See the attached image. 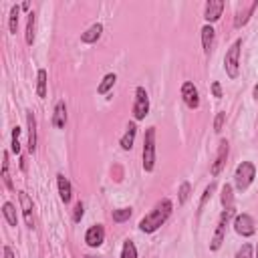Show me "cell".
Masks as SVG:
<instances>
[{
  "label": "cell",
  "mask_w": 258,
  "mask_h": 258,
  "mask_svg": "<svg viewBox=\"0 0 258 258\" xmlns=\"http://www.w3.org/2000/svg\"><path fill=\"white\" fill-rule=\"evenodd\" d=\"M2 212H4V218L8 220V224H10V226H16V210H14V206H12L10 202L4 204Z\"/></svg>",
  "instance_id": "cell-24"
},
{
  "label": "cell",
  "mask_w": 258,
  "mask_h": 258,
  "mask_svg": "<svg viewBox=\"0 0 258 258\" xmlns=\"http://www.w3.org/2000/svg\"><path fill=\"white\" fill-rule=\"evenodd\" d=\"M37 95L39 97H47V71L45 69H41L39 71V83H37Z\"/></svg>",
  "instance_id": "cell-23"
},
{
  "label": "cell",
  "mask_w": 258,
  "mask_h": 258,
  "mask_svg": "<svg viewBox=\"0 0 258 258\" xmlns=\"http://www.w3.org/2000/svg\"><path fill=\"white\" fill-rule=\"evenodd\" d=\"M254 254V250H252V246L250 244H244L240 250H238V254H236V258H254L252 256Z\"/></svg>",
  "instance_id": "cell-32"
},
{
  "label": "cell",
  "mask_w": 258,
  "mask_h": 258,
  "mask_svg": "<svg viewBox=\"0 0 258 258\" xmlns=\"http://www.w3.org/2000/svg\"><path fill=\"white\" fill-rule=\"evenodd\" d=\"M224 119H226V113H218V115H216V121H214V131H216V133H220V131H222Z\"/></svg>",
  "instance_id": "cell-33"
},
{
  "label": "cell",
  "mask_w": 258,
  "mask_h": 258,
  "mask_svg": "<svg viewBox=\"0 0 258 258\" xmlns=\"http://www.w3.org/2000/svg\"><path fill=\"white\" fill-rule=\"evenodd\" d=\"M57 184H59V196H61V200L64 202V204H69L71 202V184H69V180L64 178L63 174H59L57 176Z\"/></svg>",
  "instance_id": "cell-15"
},
{
  "label": "cell",
  "mask_w": 258,
  "mask_h": 258,
  "mask_svg": "<svg viewBox=\"0 0 258 258\" xmlns=\"http://www.w3.org/2000/svg\"><path fill=\"white\" fill-rule=\"evenodd\" d=\"M2 159H4V161H2V180H4L6 188L12 190V182H10V174H8V153H4Z\"/></svg>",
  "instance_id": "cell-27"
},
{
  "label": "cell",
  "mask_w": 258,
  "mask_h": 258,
  "mask_svg": "<svg viewBox=\"0 0 258 258\" xmlns=\"http://www.w3.org/2000/svg\"><path fill=\"white\" fill-rule=\"evenodd\" d=\"M214 28L212 26H204L202 28V45H204V51L210 53L212 51V45H214Z\"/></svg>",
  "instance_id": "cell-20"
},
{
  "label": "cell",
  "mask_w": 258,
  "mask_h": 258,
  "mask_svg": "<svg viewBox=\"0 0 258 258\" xmlns=\"http://www.w3.org/2000/svg\"><path fill=\"white\" fill-rule=\"evenodd\" d=\"M83 210H85V208H83V204L79 202V204L75 206V216H73V218H75V222H79V220L83 218Z\"/></svg>",
  "instance_id": "cell-34"
},
{
  "label": "cell",
  "mask_w": 258,
  "mask_h": 258,
  "mask_svg": "<svg viewBox=\"0 0 258 258\" xmlns=\"http://www.w3.org/2000/svg\"><path fill=\"white\" fill-rule=\"evenodd\" d=\"M234 228L240 236H252L256 232V226H254V220L252 216L248 214H238L236 220H234Z\"/></svg>",
  "instance_id": "cell-8"
},
{
  "label": "cell",
  "mask_w": 258,
  "mask_h": 258,
  "mask_svg": "<svg viewBox=\"0 0 258 258\" xmlns=\"http://www.w3.org/2000/svg\"><path fill=\"white\" fill-rule=\"evenodd\" d=\"M182 99L190 109H198L200 107V95H198V89L194 87V83L186 81L182 85Z\"/></svg>",
  "instance_id": "cell-7"
},
{
  "label": "cell",
  "mask_w": 258,
  "mask_h": 258,
  "mask_svg": "<svg viewBox=\"0 0 258 258\" xmlns=\"http://www.w3.org/2000/svg\"><path fill=\"white\" fill-rule=\"evenodd\" d=\"M115 81H117V77L113 75V73H109V75H105L103 77V81H101V85H99V89H97V93L99 95H105L113 85H115Z\"/></svg>",
  "instance_id": "cell-22"
},
{
  "label": "cell",
  "mask_w": 258,
  "mask_h": 258,
  "mask_svg": "<svg viewBox=\"0 0 258 258\" xmlns=\"http://www.w3.org/2000/svg\"><path fill=\"white\" fill-rule=\"evenodd\" d=\"M254 95H256V97H258V87H256V89H254Z\"/></svg>",
  "instance_id": "cell-37"
},
{
  "label": "cell",
  "mask_w": 258,
  "mask_h": 258,
  "mask_svg": "<svg viewBox=\"0 0 258 258\" xmlns=\"http://www.w3.org/2000/svg\"><path fill=\"white\" fill-rule=\"evenodd\" d=\"M64 123H67V107H64V103H63V101H59V103H57V107H55L53 125H55V127H59V129H63V127H64Z\"/></svg>",
  "instance_id": "cell-16"
},
{
  "label": "cell",
  "mask_w": 258,
  "mask_h": 258,
  "mask_svg": "<svg viewBox=\"0 0 258 258\" xmlns=\"http://www.w3.org/2000/svg\"><path fill=\"white\" fill-rule=\"evenodd\" d=\"M212 93H214V97H222V87H220V83H212Z\"/></svg>",
  "instance_id": "cell-35"
},
{
  "label": "cell",
  "mask_w": 258,
  "mask_h": 258,
  "mask_svg": "<svg viewBox=\"0 0 258 258\" xmlns=\"http://www.w3.org/2000/svg\"><path fill=\"white\" fill-rule=\"evenodd\" d=\"M103 240H105V230H103V226H101V224L91 226V228L87 230V234H85V242H87L89 246H93V248L101 246Z\"/></svg>",
  "instance_id": "cell-9"
},
{
  "label": "cell",
  "mask_w": 258,
  "mask_h": 258,
  "mask_svg": "<svg viewBox=\"0 0 258 258\" xmlns=\"http://www.w3.org/2000/svg\"><path fill=\"white\" fill-rule=\"evenodd\" d=\"M256 6H258V0H252V2H248V4H242V6L238 8V12H236V18H234V26H236V28L244 26V24L248 22L250 14H252L254 10H256Z\"/></svg>",
  "instance_id": "cell-10"
},
{
  "label": "cell",
  "mask_w": 258,
  "mask_h": 258,
  "mask_svg": "<svg viewBox=\"0 0 258 258\" xmlns=\"http://www.w3.org/2000/svg\"><path fill=\"white\" fill-rule=\"evenodd\" d=\"M226 157H228V141H220V147H218V153H216V161L212 166V176H218L226 164Z\"/></svg>",
  "instance_id": "cell-11"
},
{
  "label": "cell",
  "mask_w": 258,
  "mask_h": 258,
  "mask_svg": "<svg viewBox=\"0 0 258 258\" xmlns=\"http://www.w3.org/2000/svg\"><path fill=\"white\" fill-rule=\"evenodd\" d=\"M101 32H103V26H101V24H93L87 32H83L81 41H83V43H87V45H91V43H95L97 39L101 37Z\"/></svg>",
  "instance_id": "cell-18"
},
{
  "label": "cell",
  "mask_w": 258,
  "mask_h": 258,
  "mask_svg": "<svg viewBox=\"0 0 258 258\" xmlns=\"http://www.w3.org/2000/svg\"><path fill=\"white\" fill-rule=\"evenodd\" d=\"M222 10H224V2L222 0H210V2L206 4V14L204 18L208 22H216L220 16H222Z\"/></svg>",
  "instance_id": "cell-13"
},
{
  "label": "cell",
  "mask_w": 258,
  "mask_h": 258,
  "mask_svg": "<svg viewBox=\"0 0 258 258\" xmlns=\"http://www.w3.org/2000/svg\"><path fill=\"white\" fill-rule=\"evenodd\" d=\"M149 113V99L143 87L135 89V103H133V115L135 119H145V115Z\"/></svg>",
  "instance_id": "cell-5"
},
{
  "label": "cell",
  "mask_w": 258,
  "mask_h": 258,
  "mask_svg": "<svg viewBox=\"0 0 258 258\" xmlns=\"http://www.w3.org/2000/svg\"><path fill=\"white\" fill-rule=\"evenodd\" d=\"M35 20H37L35 12H30L28 14V22H26V43L28 45L35 43Z\"/></svg>",
  "instance_id": "cell-21"
},
{
  "label": "cell",
  "mask_w": 258,
  "mask_h": 258,
  "mask_svg": "<svg viewBox=\"0 0 258 258\" xmlns=\"http://www.w3.org/2000/svg\"><path fill=\"white\" fill-rule=\"evenodd\" d=\"M214 190H216V184H210L208 188H206V192H204V196H202V202H200V210L206 206V202L212 198V194H214Z\"/></svg>",
  "instance_id": "cell-31"
},
{
  "label": "cell",
  "mask_w": 258,
  "mask_h": 258,
  "mask_svg": "<svg viewBox=\"0 0 258 258\" xmlns=\"http://www.w3.org/2000/svg\"><path fill=\"white\" fill-rule=\"evenodd\" d=\"M26 123H28V149L32 153L37 149V119L32 115V111L26 113Z\"/></svg>",
  "instance_id": "cell-14"
},
{
  "label": "cell",
  "mask_w": 258,
  "mask_h": 258,
  "mask_svg": "<svg viewBox=\"0 0 258 258\" xmlns=\"http://www.w3.org/2000/svg\"><path fill=\"white\" fill-rule=\"evenodd\" d=\"M129 218H131V208H121V210L113 212V222H117V224L129 220Z\"/></svg>",
  "instance_id": "cell-25"
},
{
  "label": "cell",
  "mask_w": 258,
  "mask_h": 258,
  "mask_svg": "<svg viewBox=\"0 0 258 258\" xmlns=\"http://www.w3.org/2000/svg\"><path fill=\"white\" fill-rule=\"evenodd\" d=\"M4 258H14V254H12V250L8 246H4Z\"/></svg>",
  "instance_id": "cell-36"
},
{
  "label": "cell",
  "mask_w": 258,
  "mask_h": 258,
  "mask_svg": "<svg viewBox=\"0 0 258 258\" xmlns=\"http://www.w3.org/2000/svg\"><path fill=\"white\" fill-rule=\"evenodd\" d=\"M222 206H224V210H234V196H232L230 184H226L222 188Z\"/></svg>",
  "instance_id": "cell-19"
},
{
  "label": "cell",
  "mask_w": 258,
  "mask_h": 258,
  "mask_svg": "<svg viewBox=\"0 0 258 258\" xmlns=\"http://www.w3.org/2000/svg\"><path fill=\"white\" fill-rule=\"evenodd\" d=\"M240 49H242V41H236L224 57V69L230 79H236L240 73Z\"/></svg>",
  "instance_id": "cell-2"
},
{
  "label": "cell",
  "mask_w": 258,
  "mask_h": 258,
  "mask_svg": "<svg viewBox=\"0 0 258 258\" xmlns=\"http://www.w3.org/2000/svg\"><path fill=\"white\" fill-rule=\"evenodd\" d=\"M121 258H137V250H135V244H133L131 240H127V242L123 244Z\"/></svg>",
  "instance_id": "cell-26"
},
{
  "label": "cell",
  "mask_w": 258,
  "mask_h": 258,
  "mask_svg": "<svg viewBox=\"0 0 258 258\" xmlns=\"http://www.w3.org/2000/svg\"><path fill=\"white\" fill-rule=\"evenodd\" d=\"M232 214H234V210H224V212H222L220 222H218V228H216V234H214L212 244H210L212 250H218V248L222 246V242H224V232H226V224H228V220H230Z\"/></svg>",
  "instance_id": "cell-6"
},
{
  "label": "cell",
  "mask_w": 258,
  "mask_h": 258,
  "mask_svg": "<svg viewBox=\"0 0 258 258\" xmlns=\"http://www.w3.org/2000/svg\"><path fill=\"white\" fill-rule=\"evenodd\" d=\"M256 258H258V248H256Z\"/></svg>",
  "instance_id": "cell-38"
},
{
  "label": "cell",
  "mask_w": 258,
  "mask_h": 258,
  "mask_svg": "<svg viewBox=\"0 0 258 258\" xmlns=\"http://www.w3.org/2000/svg\"><path fill=\"white\" fill-rule=\"evenodd\" d=\"M155 166V127H149L145 131L143 141V170L151 172Z\"/></svg>",
  "instance_id": "cell-3"
},
{
  "label": "cell",
  "mask_w": 258,
  "mask_h": 258,
  "mask_svg": "<svg viewBox=\"0 0 258 258\" xmlns=\"http://www.w3.org/2000/svg\"><path fill=\"white\" fill-rule=\"evenodd\" d=\"M188 198H190V184L184 182V184L180 186V204H186Z\"/></svg>",
  "instance_id": "cell-29"
},
{
  "label": "cell",
  "mask_w": 258,
  "mask_h": 258,
  "mask_svg": "<svg viewBox=\"0 0 258 258\" xmlns=\"http://www.w3.org/2000/svg\"><path fill=\"white\" fill-rule=\"evenodd\" d=\"M87 258H95V256H87Z\"/></svg>",
  "instance_id": "cell-39"
},
{
  "label": "cell",
  "mask_w": 258,
  "mask_h": 258,
  "mask_svg": "<svg viewBox=\"0 0 258 258\" xmlns=\"http://www.w3.org/2000/svg\"><path fill=\"white\" fill-rule=\"evenodd\" d=\"M18 198H20V206H22V214H24L26 226H28V228H35V218H32V202H30V198H28V194L20 192Z\"/></svg>",
  "instance_id": "cell-12"
},
{
  "label": "cell",
  "mask_w": 258,
  "mask_h": 258,
  "mask_svg": "<svg viewBox=\"0 0 258 258\" xmlns=\"http://www.w3.org/2000/svg\"><path fill=\"white\" fill-rule=\"evenodd\" d=\"M172 214V202L170 200H161L141 222H139V230L141 232H155L161 224H166V220Z\"/></svg>",
  "instance_id": "cell-1"
},
{
  "label": "cell",
  "mask_w": 258,
  "mask_h": 258,
  "mask_svg": "<svg viewBox=\"0 0 258 258\" xmlns=\"http://www.w3.org/2000/svg\"><path fill=\"white\" fill-rule=\"evenodd\" d=\"M135 135H137V127H135V123H129L127 133H125L123 139H121V147H123V149H131V147H133V141H135Z\"/></svg>",
  "instance_id": "cell-17"
},
{
  "label": "cell",
  "mask_w": 258,
  "mask_h": 258,
  "mask_svg": "<svg viewBox=\"0 0 258 258\" xmlns=\"http://www.w3.org/2000/svg\"><path fill=\"white\" fill-rule=\"evenodd\" d=\"M254 176H256V170H254V166L250 164V161H242V164H240V166L236 168V174H234V182H236V188H238L240 192L248 190V186L252 184Z\"/></svg>",
  "instance_id": "cell-4"
},
{
  "label": "cell",
  "mask_w": 258,
  "mask_h": 258,
  "mask_svg": "<svg viewBox=\"0 0 258 258\" xmlns=\"http://www.w3.org/2000/svg\"><path fill=\"white\" fill-rule=\"evenodd\" d=\"M18 135H20V127H14V129H12V145H10L14 153H18V151H20V143H18Z\"/></svg>",
  "instance_id": "cell-30"
},
{
  "label": "cell",
  "mask_w": 258,
  "mask_h": 258,
  "mask_svg": "<svg viewBox=\"0 0 258 258\" xmlns=\"http://www.w3.org/2000/svg\"><path fill=\"white\" fill-rule=\"evenodd\" d=\"M18 12H20V8L12 6V10H10V22H8L10 32H16V28H18Z\"/></svg>",
  "instance_id": "cell-28"
}]
</instances>
